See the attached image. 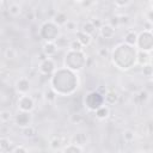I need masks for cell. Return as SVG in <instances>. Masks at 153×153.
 Wrapping results in <instances>:
<instances>
[{
	"mask_svg": "<svg viewBox=\"0 0 153 153\" xmlns=\"http://www.w3.org/2000/svg\"><path fill=\"white\" fill-rule=\"evenodd\" d=\"M80 80L75 72H72L65 67L56 68L49 79V87L57 94L67 97L73 94L79 87Z\"/></svg>",
	"mask_w": 153,
	"mask_h": 153,
	"instance_id": "6da1fadb",
	"label": "cell"
},
{
	"mask_svg": "<svg viewBox=\"0 0 153 153\" xmlns=\"http://www.w3.org/2000/svg\"><path fill=\"white\" fill-rule=\"evenodd\" d=\"M137 49L126 43H118L111 51L112 63L121 71H128L136 65Z\"/></svg>",
	"mask_w": 153,
	"mask_h": 153,
	"instance_id": "7a4b0ae2",
	"label": "cell"
},
{
	"mask_svg": "<svg viewBox=\"0 0 153 153\" xmlns=\"http://www.w3.org/2000/svg\"><path fill=\"white\" fill-rule=\"evenodd\" d=\"M87 65V57L84 51H73L67 50L63 59V67L72 72H80Z\"/></svg>",
	"mask_w": 153,
	"mask_h": 153,
	"instance_id": "3957f363",
	"label": "cell"
},
{
	"mask_svg": "<svg viewBox=\"0 0 153 153\" xmlns=\"http://www.w3.org/2000/svg\"><path fill=\"white\" fill-rule=\"evenodd\" d=\"M38 35L44 42H55L61 35L60 27L51 20H45L41 24L38 29Z\"/></svg>",
	"mask_w": 153,
	"mask_h": 153,
	"instance_id": "277c9868",
	"label": "cell"
},
{
	"mask_svg": "<svg viewBox=\"0 0 153 153\" xmlns=\"http://www.w3.org/2000/svg\"><path fill=\"white\" fill-rule=\"evenodd\" d=\"M135 48L140 51L149 53L153 49V33L152 30H143L137 33V39H136V45Z\"/></svg>",
	"mask_w": 153,
	"mask_h": 153,
	"instance_id": "5b68a950",
	"label": "cell"
},
{
	"mask_svg": "<svg viewBox=\"0 0 153 153\" xmlns=\"http://www.w3.org/2000/svg\"><path fill=\"white\" fill-rule=\"evenodd\" d=\"M84 104H85V108H87V110L94 112L99 106L104 104L103 94H100L98 91H91L85 96Z\"/></svg>",
	"mask_w": 153,
	"mask_h": 153,
	"instance_id": "8992f818",
	"label": "cell"
},
{
	"mask_svg": "<svg viewBox=\"0 0 153 153\" xmlns=\"http://www.w3.org/2000/svg\"><path fill=\"white\" fill-rule=\"evenodd\" d=\"M17 106H18L19 111L32 112L36 106V103L30 94H22V96H19V98L17 100Z\"/></svg>",
	"mask_w": 153,
	"mask_h": 153,
	"instance_id": "52a82bcc",
	"label": "cell"
},
{
	"mask_svg": "<svg viewBox=\"0 0 153 153\" xmlns=\"http://www.w3.org/2000/svg\"><path fill=\"white\" fill-rule=\"evenodd\" d=\"M32 121H33V116L31 112H25V111H19L14 115V123L17 127L19 128H25V127H29L32 124Z\"/></svg>",
	"mask_w": 153,
	"mask_h": 153,
	"instance_id": "ba28073f",
	"label": "cell"
},
{
	"mask_svg": "<svg viewBox=\"0 0 153 153\" xmlns=\"http://www.w3.org/2000/svg\"><path fill=\"white\" fill-rule=\"evenodd\" d=\"M55 71H56V65H55V61L51 57H47V59L42 60L38 65V72L42 75L51 76V74Z\"/></svg>",
	"mask_w": 153,
	"mask_h": 153,
	"instance_id": "9c48e42d",
	"label": "cell"
},
{
	"mask_svg": "<svg viewBox=\"0 0 153 153\" xmlns=\"http://www.w3.org/2000/svg\"><path fill=\"white\" fill-rule=\"evenodd\" d=\"M14 88H16L17 93H19V96H22V94H29L30 88H31V82H30L29 78H26V76H20V78L16 81Z\"/></svg>",
	"mask_w": 153,
	"mask_h": 153,
	"instance_id": "30bf717a",
	"label": "cell"
},
{
	"mask_svg": "<svg viewBox=\"0 0 153 153\" xmlns=\"http://www.w3.org/2000/svg\"><path fill=\"white\" fill-rule=\"evenodd\" d=\"M103 98H104V104L105 105H114L118 102L120 96L115 90H106Z\"/></svg>",
	"mask_w": 153,
	"mask_h": 153,
	"instance_id": "8fae6325",
	"label": "cell"
},
{
	"mask_svg": "<svg viewBox=\"0 0 153 153\" xmlns=\"http://www.w3.org/2000/svg\"><path fill=\"white\" fill-rule=\"evenodd\" d=\"M57 53V48L54 42H44L42 45V54L45 57H53Z\"/></svg>",
	"mask_w": 153,
	"mask_h": 153,
	"instance_id": "7c38bea8",
	"label": "cell"
},
{
	"mask_svg": "<svg viewBox=\"0 0 153 153\" xmlns=\"http://www.w3.org/2000/svg\"><path fill=\"white\" fill-rule=\"evenodd\" d=\"M115 33H116V29H114L109 24H103L102 27L99 29V35L104 39H111V38H114Z\"/></svg>",
	"mask_w": 153,
	"mask_h": 153,
	"instance_id": "4fadbf2b",
	"label": "cell"
},
{
	"mask_svg": "<svg viewBox=\"0 0 153 153\" xmlns=\"http://www.w3.org/2000/svg\"><path fill=\"white\" fill-rule=\"evenodd\" d=\"M69 143L75 145V146H79V147L82 148V147L87 143V136H86V134H84V133H76V134H74V135L71 137Z\"/></svg>",
	"mask_w": 153,
	"mask_h": 153,
	"instance_id": "5bb4252c",
	"label": "cell"
},
{
	"mask_svg": "<svg viewBox=\"0 0 153 153\" xmlns=\"http://www.w3.org/2000/svg\"><path fill=\"white\" fill-rule=\"evenodd\" d=\"M68 20H69V19H68L67 14H66L65 12H62V11H57V12L54 14L53 19H51V22H53L54 24H56L59 27L65 26V25H66V23H67Z\"/></svg>",
	"mask_w": 153,
	"mask_h": 153,
	"instance_id": "9a60e30c",
	"label": "cell"
},
{
	"mask_svg": "<svg viewBox=\"0 0 153 153\" xmlns=\"http://www.w3.org/2000/svg\"><path fill=\"white\" fill-rule=\"evenodd\" d=\"M75 39L79 41L80 44H81L84 48H85V47H88V45L91 44V42H92V37L88 36V35H86V33H84V32L80 31V30H78V31L75 32Z\"/></svg>",
	"mask_w": 153,
	"mask_h": 153,
	"instance_id": "2e32d148",
	"label": "cell"
},
{
	"mask_svg": "<svg viewBox=\"0 0 153 153\" xmlns=\"http://www.w3.org/2000/svg\"><path fill=\"white\" fill-rule=\"evenodd\" d=\"M124 42L126 44L128 45H131V47H135L136 45V39H137V32L135 30H128L126 33H124Z\"/></svg>",
	"mask_w": 153,
	"mask_h": 153,
	"instance_id": "e0dca14e",
	"label": "cell"
},
{
	"mask_svg": "<svg viewBox=\"0 0 153 153\" xmlns=\"http://www.w3.org/2000/svg\"><path fill=\"white\" fill-rule=\"evenodd\" d=\"M42 94H43V99L48 103V104H55V102H56V99H57V94L50 88V87H47L43 92H42Z\"/></svg>",
	"mask_w": 153,
	"mask_h": 153,
	"instance_id": "ac0fdd59",
	"label": "cell"
},
{
	"mask_svg": "<svg viewBox=\"0 0 153 153\" xmlns=\"http://www.w3.org/2000/svg\"><path fill=\"white\" fill-rule=\"evenodd\" d=\"M136 63L140 65V66H145V65L151 63V54L137 50V54H136Z\"/></svg>",
	"mask_w": 153,
	"mask_h": 153,
	"instance_id": "d6986e66",
	"label": "cell"
},
{
	"mask_svg": "<svg viewBox=\"0 0 153 153\" xmlns=\"http://www.w3.org/2000/svg\"><path fill=\"white\" fill-rule=\"evenodd\" d=\"M63 145H65V143H63L62 136H60V135H54V136H51L50 140H49V147H50L51 149H54V151H59L60 148H62Z\"/></svg>",
	"mask_w": 153,
	"mask_h": 153,
	"instance_id": "ffe728a7",
	"label": "cell"
},
{
	"mask_svg": "<svg viewBox=\"0 0 153 153\" xmlns=\"http://www.w3.org/2000/svg\"><path fill=\"white\" fill-rule=\"evenodd\" d=\"M7 11L11 17H19L22 14V5H19L18 2H10Z\"/></svg>",
	"mask_w": 153,
	"mask_h": 153,
	"instance_id": "44dd1931",
	"label": "cell"
},
{
	"mask_svg": "<svg viewBox=\"0 0 153 153\" xmlns=\"http://www.w3.org/2000/svg\"><path fill=\"white\" fill-rule=\"evenodd\" d=\"M94 115H96V117H97L98 120H105V118H108L109 115H110V109H109L108 105L103 104L102 106H99V108L94 111Z\"/></svg>",
	"mask_w": 153,
	"mask_h": 153,
	"instance_id": "7402d4cb",
	"label": "cell"
},
{
	"mask_svg": "<svg viewBox=\"0 0 153 153\" xmlns=\"http://www.w3.org/2000/svg\"><path fill=\"white\" fill-rule=\"evenodd\" d=\"M69 42H71V41H69L65 35L61 33L54 43H55V45H56V48H57V50H59V49H67V48L69 47Z\"/></svg>",
	"mask_w": 153,
	"mask_h": 153,
	"instance_id": "603a6c76",
	"label": "cell"
},
{
	"mask_svg": "<svg viewBox=\"0 0 153 153\" xmlns=\"http://www.w3.org/2000/svg\"><path fill=\"white\" fill-rule=\"evenodd\" d=\"M12 141L8 140L7 137H1L0 136V152L2 153H8L12 152Z\"/></svg>",
	"mask_w": 153,
	"mask_h": 153,
	"instance_id": "cb8c5ba5",
	"label": "cell"
},
{
	"mask_svg": "<svg viewBox=\"0 0 153 153\" xmlns=\"http://www.w3.org/2000/svg\"><path fill=\"white\" fill-rule=\"evenodd\" d=\"M22 134L25 139H33L36 135H37V129L36 127H33L32 124L29 126V127H25L22 129Z\"/></svg>",
	"mask_w": 153,
	"mask_h": 153,
	"instance_id": "d4e9b609",
	"label": "cell"
},
{
	"mask_svg": "<svg viewBox=\"0 0 153 153\" xmlns=\"http://www.w3.org/2000/svg\"><path fill=\"white\" fill-rule=\"evenodd\" d=\"M80 31H82L84 33H86V35H88V36H93L94 33H96V31H97V29L90 23V20L88 22H85L84 24H82V26H81V29H80Z\"/></svg>",
	"mask_w": 153,
	"mask_h": 153,
	"instance_id": "484cf974",
	"label": "cell"
},
{
	"mask_svg": "<svg viewBox=\"0 0 153 153\" xmlns=\"http://www.w3.org/2000/svg\"><path fill=\"white\" fill-rule=\"evenodd\" d=\"M62 153H82V148L79 147V146L72 145V143H67V145L63 147Z\"/></svg>",
	"mask_w": 153,
	"mask_h": 153,
	"instance_id": "4316f807",
	"label": "cell"
},
{
	"mask_svg": "<svg viewBox=\"0 0 153 153\" xmlns=\"http://www.w3.org/2000/svg\"><path fill=\"white\" fill-rule=\"evenodd\" d=\"M4 55H5V57H6L7 60H14V59L18 56V51H17L16 48H13V47H8V48L5 49Z\"/></svg>",
	"mask_w": 153,
	"mask_h": 153,
	"instance_id": "83f0119b",
	"label": "cell"
},
{
	"mask_svg": "<svg viewBox=\"0 0 153 153\" xmlns=\"http://www.w3.org/2000/svg\"><path fill=\"white\" fill-rule=\"evenodd\" d=\"M68 49H69V50H73V51H84V47H82V45L80 44V42L76 41L75 38H74V39H71Z\"/></svg>",
	"mask_w": 153,
	"mask_h": 153,
	"instance_id": "f1b7e54d",
	"label": "cell"
},
{
	"mask_svg": "<svg viewBox=\"0 0 153 153\" xmlns=\"http://www.w3.org/2000/svg\"><path fill=\"white\" fill-rule=\"evenodd\" d=\"M123 140L127 142V143H130V142H133L134 141V139H135V133L131 130V129H126L124 131H123Z\"/></svg>",
	"mask_w": 153,
	"mask_h": 153,
	"instance_id": "f546056e",
	"label": "cell"
},
{
	"mask_svg": "<svg viewBox=\"0 0 153 153\" xmlns=\"http://www.w3.org/2000/svg\"><path fill=\"white\" fill-rule=\"evenodd\" d=\"M12 118V112L10 110H1L0 111V121L4 123L10 122Z\"/></svg>",
	"mask_w": 153,
	"mask_h": 153,
	"instance_id": "4dcf8cb0",
	"label": "cell"
},
{
	"mask_svg": "<svg viewBox=\"0 0 153 153\" xmlns=\"http://www.w3.org/2000/svg\"><path fill=\"white\" fill-rule=\"evenodd\" d=\"M142 73H143V76H146L148 79L152 78V74H153V67H152V65L148 63V65L142 66Z\"/></svg>",
	"mask_w": 153,
	"mask_h": 153,
	"instance_id": "1f68e13d",
	"label": "cell"
},
{
	"mask_svg": "<svg viewBox=\"0 0 153 153\" xmlns=\"http://www.w3.org/2000/svg\"><path fill=\"white\" fill-rule=\"evenodd\" d=\"M69 120H71V122L73 124H79V123H81L84 121V116L80 115V114H73V115H71Z\"/></svg>",
	"mask_w": 153,
	"mask_h": 153,
	"instance_id": "d6a6232c",
	"label": "cell"
},
{
	"mask_svg": "<svg viewBox=\"0 0 153 153\" xmlns=\"http://www.w3.org/2000/svg\"><path fill=\"white\" fill-rule=\"evenodd\" d=\"M63 27H65V30L68 31V32H72V31H75V32H76V31H78V30H76V23L73 22V20H68Z\"/></svg>",
	"mask_w": 153,
	"mask_h": 153,
	"instance_id": "836d02e7",
	"label": "cell"
},
{
	"mask_svg": "<svg viewBox=\"0 0 153 153\" xmlns=\"http://www.w3.org/2000/svg\"><path fill=\"white\" fill-rule=\"evenodd\" d=\"M136 96V98L142 103V102H146L147 99H148V92L146 91V90H141L137 94H135Z\"/></svg>",
	"mask_w": 153,
	"mask_h": 153,
	"instance_id": "e575fe53",
	"label": "cell"
},
{
	"mask_svg": "<svg viewBox=\"0 0 153 153\" xmlns=\"http://www.w3.org/2000/svg\"><path fill=\"white\" fill-rule=\"evenodd\" d=\"M110 26H112L114 29H116L117 26H120V22H118V16H112L110 19H109V23H108Z\"/></svg>",
	"mask_w": 153,
	"mask_h": 153,
	"instance_id": "d590c367",
	"label": "cell"
},
{
	"mask_svg": "<svg viewBox=\"0 0 153 153\" xmlns=\"http://www.w3.org/2000/svg\"><path fill=\"white\" fill-rule=\"evenodd\" d=\"M90 23H91L97 30H99V29L102 27V25H103V22H102L99 18H97V17H96V18H91V19H90Z\"/></svg>",
	"mask_w": 153,
	"mask_h": 153,
	"instance_id": "8d00e7d4",
	"label": "cell"
},
{
	"mask_svg": "<svg viewBox=\"0 0 153 153\" xmlns=\"http://www.w3.org/2000/svg\"><path fill=\"white\" fill-rule=\"evenodd\" d=\"M11 153H29V151H27V148H26L25 146L18 145V146L13 147V149H12Z\"/></svg>",
	"mask_w": 153,
	"mask_h": 153,
	"instance_id": "74e56055",
	"label": "cell"
},
{
	"mask_svg": "<svg viewBox=\"0 0 153 153\" xmlns=\"http://www.w3.org/2000/svg\"><path fill=\"white\" fill-rule=\"evenodd\" d=\"M131 4V1H129V0H116V1H114V5L116 6V7H120V8H122V7H126V6H128V5H130Z\"/></svg>",
	"mask_w": 153,
	"mask_h": 153,
	"instance_id": "f35d334b",
	"label": "cell"
},
{
	"mask_svg": "<svg viewBox=\"0 0 153 153\" xmlns=\"http://www.w3.org/2000/svg\"><path fill=\"white\" fill-rule=\"evenodd\" d=\"M97 54H98V56H99V57H108V56L110 55V51H109V49H108V48L103 47V48H99V49H98Z\"/></svg>",
	"mask_w": 153,
	"mask_h": 153,
	"instance_id": "ab89813d",
	"label": "cell"
},
{
	"mask_svg": "<svg viewBox=\"0 0 153 153\" xmlns=\"http://www.w3.org/2000/svg\"><path fill=\"white\" fill-rule=\"evenodd\" d=\"M118 22H120V25H123V24H128L129 23V17L128 16H118Z\"/></svg>",
	"mask_w": 153,
	"mask_h": 153,
	"instance_id": "60d3db41",
	"label": "cell"
},
{
	"mask_svg": "<svg viewBox=\"0 0 153 153\" xmlns=\"http://www.w3.org/2000/svg\"><path fill=\"white\" fill-rule=\"evenodd\" d=\"M2 5H4V1H0V7H1Z\"/></svg>",
	"mask_w": 153,
	"mask_h": 153,
	"instance_id": "b9f144b4",
	"label": "cell"
},
{
	"mask_svg": "<svg viewBox=\"0 0 153 153\" xmlns=\"http://www.w3.org/2000/svg\"><path fill=\"white\" fill-rule=\"evenodd\" d=\"M136 153H145V152H136Z\"/></svg>",
	"mask_w": 153,
	"mask_h": 153,
	"instance_id": "7bdbcfd3",
	"label": "cell"
}]
</instances>
